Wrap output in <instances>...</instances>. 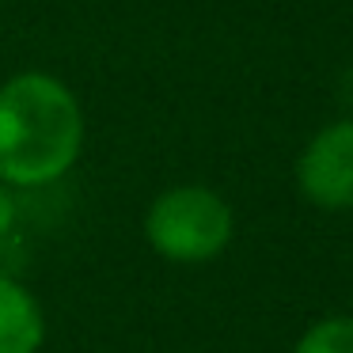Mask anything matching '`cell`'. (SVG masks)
Returning <instances> with one entry per match:
<instances>
[{
  "label": "cell",
  "instance_id": "3",
  "mask_svg": "<svg viewBox=\"0 0 353 353\" xmlns=\"http://www.w3.org/2000/svg\"><path fill=\"white\" fill-rule=\"evenodd\" d=\"M296 186L315 209H353V118L323 125L296 156Z\"/></svg>",
  "mask_w": 353,
  "mask_h": 353
},
{
  "label": "cell",
  "instance_id": "6",
  "mask_svg": "<svg viewBox=\"0 0 353 353\" xmlns=\"http://www.w3.org/2000/svg\"><path fill=\"white\" fill-rule=\"evenodd\" d=\"M16 216H19V201H16V190L8 183H0V239L16 228Z\"/></svg>",
  "mask_w": 353,
  "mask_h": 353
},
{
  "label": "cell",
  "instance_id": "4",
  "mask_svg": "<svg viewBox=\"0 0 353 353\" xmlns=\"http://www.w3.org/2000/svg\"><path fill=\"white\" fill-rule=\"evenodd\" d=\"M46 342V315L23 281L0 274V353H39Z\"/></svg>",
  "mask_w": 353,
  "mask_h": 353
},
{
  "label": "cell",
  "instance_id": "5",
  "mask_svg": "<svg viewBox=\"0 0 353 353\" xmlns=\"http://www.w3.org/2000/svg\"><path fill=\"white\" fill-rule=\"evenodd\" d=\"M292 353H353V315H327L312 323Z\"/></svg>",
  "mask_w": 353,
  "mask_h": 353
},
{
  "label": "cell",
  "instance_id": "2",
  "mask_svg": "<svg viewBox=\"0 0 353 353\" xmlns=\"http://www.w3.org/2000/svg\"><path fill=\"white\" fill-rule=\"evenodd\" d=\"M232 205L201 183H179L156 194L145 209V239L160 259L179 266L213 262L232 243Z\"/></svg>",
  "mask_w": 353,
  "mask_h": 353
},
{
  "label": "cell",
  "instance_id": "1",
  "mask_svg": "<svg viewBox=\"0 0 353 353\" xmlns=\"http://www.w3.org/2000/svg\"><path fill=\"white\" fill-rule=\"evenodd\" d=\"M88 141L80 95L61 77L19 69L0 80V183L42 190L77 168Z\"/></svg>",
  "mask_w": 353,
  "mask_h": 353
}]
</instances>
